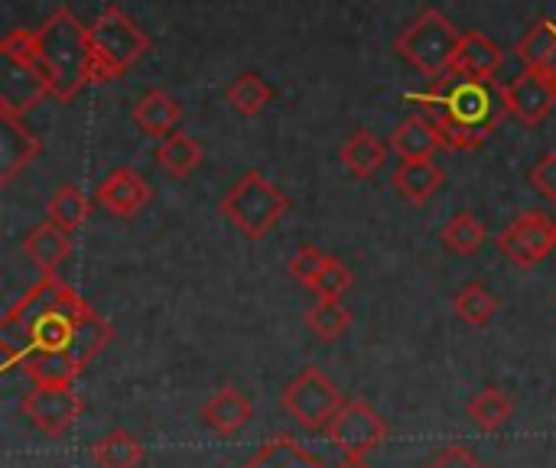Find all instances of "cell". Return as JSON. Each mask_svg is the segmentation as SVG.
Listing matches in <instances>:
<instances>
[{
	"instance_id": "cell-1",
	"label": "cell",
	"mask_w": 556,
	"mask_h": 468,
	"mask_svg": "<svg viewBox=\"0 0 556 468\" xmlns=\"http://www.w3.org/2000/svg\"><path fill=\"white\" fill-rule=\"evenodd\" d=\"M417 101L433 114L443 143L453 150L482 147L485 137L502 124V117L511 114L505 101V85L456 75L433 81V91L417 94Z\"/></svg>"
},
{
	"instance_id": "cell-2",
	"label": "cell",
	"mask_w": 556,
	"mask_h": 468,
	"mask_svg": "<svg viewBox=\"0 0 556 468\" xmlns=\"http://www.w3.org/2000/svg\"><path fill=\"white\" fill-rule=\"evenodd\" d=\"M33 55L52 98L72 101L91 85V33L68 7H59L39 29H33Z\"/></svg>"
},
{
	"instance_id": "cell-3",
	"label": "cell",
	"mask_w": 556,
	"mask_h": 468,
	"mask_svg": "<svg viewBox=\"0 0 556 468\" xmlns=\"http://www.w3.org/2000/svg\"><path fill=\"white\" fill-rule=\"evenodd\" d=\"M463 33L453 26L450 16H443L440 10H424L410 26H404L394 39V49L404 55V62H410L424 78L440 81L453 72L456 52H459Z\"/></svg>"
},
{
	"instance_id": "cell-4",
	"label": "cell",
	"mask_w": 556,
	"mask_h": 468,
	"mask_svg": "<svg viewBox=\"0 0 556 468\" xmlns=\"http://www.w3.org/2000/svg\"><path fill=\"white\" fill-rule=\"evenodd\" d=\"M91 33V49H94V68H91V85H104L121 78L143 52H150V36L117 7L108 3Z\"/></svg>"
},
{
	"instance_id": "cell-5",
	"label": "cell",
	"mask_w": 556,
	"mask_h": 468,
	"mask_svg": "<svg viewBox=\"0 0 556 468\" xmlns=\"http://www.w3.org/2000/svg\"><path fill=\"white\" fill-rule=\"evenodd\" d=\"M218 208L244 238L257 241L280 225V218L290 212V199L267 176L251 169L228 189Z\"/></svg>"
},
{
	"instance_id": "cell-6",
	"label": "cell",
	"mask_w": 556,
	"mask_h": 468,
	"mask_svg": "<svg viewBox=\"0 0 556 468\" xmlns=\"http://www.w3.org/2000/svg\"><path fill=\"white\" fill-rule=\"evenodd\" d=\"M0 59H3L0 114L23 117L26 111H33L49 94V85L36 65V55H33V33L10 29L0 42Z\"/></svg>"
},
{
	"instance_id": "cell-7",
	"label": "cell",
	"mask_w": 556,
	"mask_h": 468,
	"mask_svg": "<svg viewBox=\"0 0 556 468\" xmlns=\"http://www.w3.org/2000/svg\"><path fill=\"white\" fill-rule=\"evenodd\" d=\"M280 407L303 427V430H326L336 414L345 407L342 391L319 371V368H306L300 371L280 394Z\"/></svg>"
},
{
	"instance_id": "cell-8",
	"label": "cell",
	"mask_w": 556,
	"mask_h": 468,
	"mask_svg": "<svg viewBox=\"0 0 556 468\" xmlns=\"http://www.w3.org/2000/svg\"><path fill=\"white\" fill-rule=\"evenodd\" d=\"M326 437L339 453H345V459H365L388 440V423L365 401H345V407L326 427Z\"/></svg>"
},
{
	"instance_id": "cell-9",
	"label": "cell",
	"mask_w": 556,
	"mask_h": 468,
	"mask_svg": "<svg viewBox=\"0 0 556 468\" xmlns=\"http://www.w3.org/2000/svg\"><path fill=\"white\" fill-rule=\"evenodd\" d=\"M23 417L46 437H62L85 410V401L72 384H36L20 401Z\"/></svg>"
},
{
	"instance_id": "cell-10",
	"label": "cell",
	"mask_w": 556,
	"mask_h": 468,
	"mask_svg": "<svg viewBox=\"0 0 556 468\" xmlns=\"http://www.w3.org/2000/svg\"><path fill=\"white\" fill-rule=\"evenodd\" d=\"M498 248L515 267L534 270L556 248V222L544 212H525L498 235Z\"/></svg>"
},
{
	"instance_id": "cell-11",
	"label": "cell",
	"mask_w": 556,
	"mask_h": 468,
	"mask_svg": "<svg viewBox=\"0 0 556 468\" xmlns=\"http://www.w3.org/2000/svg\"><path fill=\"white\" fill-rule=\"evenodd\" d=\"M505 101H508V111H511L521 124H528V127L544 124L556 104L554 75L525 68L521 75H515V78L505 85Z\"/></svg>"
},
{
	"instance_id": "cell-12",
	"label": "cell",
	"mask_w": 556,
	"mask_h": 468,
	"mask_svg": "<svg viewBox=\"0 0 556 468\" xmlns=\"http://www.w3.org/2000/svg\"><path fill=\"white\" fill-rule=\"evenodd\" d=\"M94 202L117 218H134L147 208L150 202V186L147 179L130 169V166H117L104 176V182H98L94 189Z\"/></svg>"
},
{
	"instance_id": "cell-13",
	"label": "cell",
	"mask_w": 556,
	"mask_h": 468,
	"mask_svg": "<svg viewBox=\"0 0 556 468\" xmlns=\"http://www.w3.org/2000/svg\"><path fill=\"white\" fill-rule=\"evenodd\" d=\"M502 62H505L502 46L495 39H489L485 33L469 29V33H463V42H459L450 75L472 78V81H495V72L502 68Z\"/></svg>"
},
{
	"instance_id": "cell-14",
	"label": "cell",
	"mask_w": 556,
	"mask_h": 468,
	"mask_svg": "<svg viewBox=\"0 0 556 468\" xmlns=\"http://www.w3.org/2000/svg\"><path fill=\"white\" fill-rule=\"evenodd\" d=\"M42 143L33 130L20 124V117L0 114V182H13L36 156Z\"/></svg>"
},
{
	"instance_id": "cell-15",
	"label": "cell",
	"mask_w": 556,
	"mask_h": 468,
	"mask_svg": "<svg viewBox=\"0 0 556 468\" xmlns=\"http://www.w3.org/2000/svg\"><path fill=\"white\" fill-rule=\"evenodd\" d=\"M443 137L433 124V117L427 114H410L397 124V130L391 134V150L404 160V163H420V160H433L443 150Z\"/></svg>"
},
{
	"instance_id": "cell-16",
	"label": "cell",
	"mask_w": 556,
	"mask_h": 468,
	"mask_svg": "<svg viewBox=\"0 0 556 468\" xmlns=\"http://www.w3.org/2000/svg\"><path fill=\"white\" fill-rule=\"evenodd\" d=\"M134 124L140 127V134H147V137H169V134H176V127H179V117H182V107H179V101L169 94V91H163V88H150L137 104H134Z\"/></svg>"
},
{
	"instance_id": "cell-17",
	"label": "cell",
	"mask_w": 556,
	"mask_h": 468,
	"mask_svg": "<svg viewBox=\"0 0 556 468\" xmlns=\"http://www.w3.org/2000/svg\"><path fill=\"white\" fill-rule=\"evenodd\" d=\"M23 254L42 270V274H55L62 267V261H68L72 254V238L68 231H62L52 222L36 225L26 238H23Z\"/></svg>"
},
{
	"instance_id": "cell-18",
	"label": "cell",
	"mask_w": 556,
	"mask_h": 468,
	"mask_svg": "<svg viewBox=\"0 0 556 468\" xmlns=\"http://www.w3.org/2000/svg\"><path fill=\"white\" fill-rule=\"evenodd\" d=\"M202 420L205 427H212L218 437H235L251 423V401L235 391V388H222L205 407H202Z\"/></svg>"
},
{
	"instance_id": "cell-19",
	"label": "cell",
	"mask_w": 556,
	"mask_h": 468,
	"mask_svg": "<svg viewBox=\"0 0 556 468\" xmlns=\"http://www.w3.org/2000/svg\"><path fill=\"white\" fill-rule=\"evenodd\" d=\"M515 55H518V62H525V68L556 75V23L554 20H541V23H534V26H531V29L515 42Z\"/></svg>"
},
{
	"instance_id": "cell-20",
	"label": "cell",
	"mask_w": 556,
	"mask_h": 468,
	"mask_svg": "<svg viewBox=\"0 0 556 468\" xmlns=\"http://www.w3.org/2000/svg\"><path fill=\"white\" fill-rule=\"evenodd\" d=\"M446 182V173L433 163V160H420V163H401L397 173H394V186L397 192L414 202V205H424L433 199V192Z\"/></svg>"
},
{
	"instance_id": "cell-21",
	"label": "cell",
	"mask_w": 556,
	"mask_h": 468,
	"mask_svg": "<svg viewBox=\"0 0 556 468\" xmlns=\"http://www.w3.org/2000/svg\"><path fill=\"white\" fill-rule=\"evenodd\" d=\"M114 339V326L108 319H101L91 306L81 313L78 319V329H75V339H72V349H68V358L85 368L88 362H94Z\"/></svg>"
},
{
	"instance_id": "cell-22",
	"label": "cell",
	"mask_w": 556,
	"mask_h": 468,
	"mask_svg": "<svg viewBox=\"0 0 556 468\" xmlns=\"http://www.w3.org/2000/svg\"><path fill=\"white\" fill-rule=\"evenodd\" d=\"M143 456V443L127 430H111L91 446V459L98 468H140Z\"/></svg>"
},
{
	"instance_id": "cell-23",
	"label": "cell",
	"mask_w": 556,
	"mask_h": 468,
	"mask_svg": "<svg viewBox=\"0 0 556 468\" xmlns=\"http://www.w3.org/2000/svg\"><path fill=\"white\" fill-rule=\"evenodd\" d=\"M388 147L371 134V130H355L345 143H342V163L349 166L352 176L368 179L384 166Z\"/></svg>"
},
{
	"instance_id": "cell-24",
	"label": "cell",
	"mask_w": 556,
	"mask_h": 468,
	"mask_svg": "<svg viewBox=\"0 0 556 468\" xmlns=\"http://www.w3.org/2000/svg\"><path fill=\"white\" fill-rule=\"evenodd\" d=\"M241 468H326L309 450H303L296 440L280 437L270 440L264 450H257Z\"/></svg>"
},
{
	"instance_id": "cell-25",
	"label": "cell",
	"mask_w": 556,
	"mask_h": 468,
	"mask_svg": "<svg viewBox=\"0 0 556 468\" xmlns=\"http://www.w3.org/2000/svg\"><path fill=\"white\" fill-rule=\"evenodd\" d=\"M156 163L173 176V179H186L199 163H202V147L195 137L176 130L169 134L160 147H156Z\"/></svg>"
},
{
	"instance_id": "cell-26",
	"label": "cell",
	"mask_w": 556,
	"mask_h": 468,
	"mask_svg": "<svg viewBox=\"0 0 556 468\" xmlns=\"http://www.w3.org/2000/svg\"><path fill=\"white\" fill-rule=\"evenodd\" d=\"M485 238H489V228H485L472 212H459V215H453V218L443 225V231H440L443 248H446V251H453V254H459V257H472V254H479V248L485 244Z\"/></svg>"
},
{
	"instance_id": "cell-27",
	"label": "cell",
	"mask_w": 556,
	"mask_h": 468,
	"mask_svg": "<svg viewBox=\"0 0 556 468\" xmlns=\"http://www.w3.org/2000/svg\"><path fill=\"white\" fill-rule=\"evenodd\" d=\"M88 215H91V205H88V199H85V192L78 186H62L46 205V222L59 225L68 235L78 231L88 222Z\"/></svg>"
},
{
	"instance_id": "cell-28",
	"label": "cell",
	"mask_w": 556,
	"mask_h": 468,
	"mask_svg": "<svg viewBox=\"0 0 556 468\" xmlns=\"http://www.w3.org/2000/svg\"><path fill=\"white\" fill-rule=\"evenodd\" d=\"M469 417H472V423L479 427V430H485V433H495V430H502L511 417H515V404H511V397L505 394V391H498V388H485V391H479L472 401H469Z\"/></svg>"
},
{
	"instance_id": "cell-29",
	"label": "cell",
	"mask_w": 556,
	"mask_h": 468,
	"mask_svg": "<svg viewBox=\"0 0 556 468\" xmlns=\"http://www.w3.org/2000/svg\"><path fill=\"white\" fill-rule=\"evenodd\" d=\"M225 98H228V104L238 111V114H244V117H254V114H261L267 104H270V98H274V88L257 75V72H241L231 85H228V91H225Z\"/></svg>"
},
{
	"instance_id": "cell-30",
	"label": "cell",
	"mask_w": 556,
	"mask_h": 468,
	"mask_svg": "<svg viewBox=\"0 0 556 468\" xmlns=\"http://www.w3.org/2000/svg\"><path fill=\"white\" fill-rule=\"evenodd\" d=\"M23 371L36 384H72L81 375V368L65 352H33L23 362Z\"/></svg>"
},
{
	"instance_id": "cell-31",
	"label": "cell",
	"mask_w": 556,
	"mask_h": 468,
	"mask_svg": "<svg viewBox=\"0 0 556 468\" xmlns=\"http://www.w3.org/2000/svg\"><path fill=\"white\" fill-rule=\"evenodd\" d=\"M453 309L466 326H489L498 313V300L492 296V290L485 283H466L456 293Z\"/></svg>"
},
{
	"instance_id": "cell-32",
	"label": "cell",
	"mask_w": 556,
	"mask_h": 468,
	"mask_svg": "<svg viewBox=\"0 0 556 468\" xmlns=\"http://www.w3.org/2000/svg\"><path fill=\"white\" fill-rule=\"evenodd\" d=\"M306 326L319 342H336L352 329V313L342 306V300H319L306 313Z\"/></svg>"
},
{
	"instance_id": "cell-33",
	"label": "cell",
	"mask_w": 556,
	"mask_h": 468,
	"mask_svg": "<svg viewBox=\"0 0 556 468\" xmlns=\"http://www.w3.org/2000/svg\"><path fill=\"white\" fill-rule=\"evenodd\" d=\"M352 287V270L339 261V257H329V264L323 267V274L313 280V293L319 300H342Z\"/></svg>"
},
{
	"instance_id": "cell-34",
	"label": "cell",
	"mask_w": 556,
	"mask_h": 468,
	"mask_svg": "<svg viewBox=\"0 0 556 468\" xmlns=\"http://www.w3.org/2000/svg\"><path fill=\"white\" fill-rule=\"evenodd\" d=\"M329 257H332V254H326V251H319V248H313V244H303V248L290 257V274H293L300 283L313 287V280L323 274V267L329 264Z\"/></svg>"
},
{
	"instance_id": "cell-35",
	"label": "cell",
	"mask_w": 556,
	"mask_h": 468,
	"mask_svg": "<svg viewBox=\"0 0 556 468\" xmlns=\"http://www.w3.org/2000/svg\"><path fill=\"white\" fill-rule=\"evenodd\" d=\"M531 186H534L544 199H551L556 205V153H547V156H541V160L534 163V169H531Z\"/></svg>"
},
{
	"instance_id": "cell-36",
	"label": "cell",
	"mask_w": 556,
	"mask_h": 468,
	"mask_svg": "<svg viewBox=\"0 0 556 468\" xmlns=\"http://www.w3.org/2000/svg\"><path fill=\"white\" fill-rule=\"evenodd\" d=\"M430 468H485L479 463V456L472 453V450H466V446H450V450H443Z\"/></svg>"
},
{
	"instance_id": "cell-37",
	"label": "cell",
	"mask_w": 556,
	"mask_h": 468,
	"mask_svg": "<svg viewBox=\"0 0 556 468\" xmlns=\"http://www.w3.org/2000/svg\"><path fill=\"white\" fill-rule=\"evenodd\" d=\"M339 468H371V466H368L365 459H345Z\"/></svg>"
},
{
	"instance_id": "cell-38",
	"label": "cell",
	"mask_w": 556,
	"mask_h": 468,
	"mask_svg": "<svg viewBox=\"0 0 556 468\" xmlns=\"http://www.w3.org/2000/svg\"><path fill=\"white\" fill-rule=\"evenodd\" d=\"M554 81H556V75H554Z\"/></svg>"
}]
</instances>
